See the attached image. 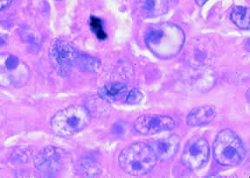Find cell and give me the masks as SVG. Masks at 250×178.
<instances>
[{
    "instance_id": "ac0fdd59",
    "label": "cell",
    "mask_w": 250,
    "mask_h": 178,
    "mask_svg": "<svg viewBox=\"0 0 250 178\" xmlns=\"http://www.w3.org/2000/svg\"><path fill=\"white\" fill-rule=\"evenodd\" d=\"M137 7L145 13H152L156 8V0H137Z\"/></svg>"
},
{
    "instance_id": "d6986e66",
    "label": "cell",
    "mask_w": 250,
    "mask_h": 178,
    "mask_svg": "<svg viewBox=\"0 0 250 178\" xmlns=\"http://www.w3.org/2000/svg\"><path fill=\"white\" fill-rule=\"evenodd\" d=\"M15 161H19V162H22V163H26L29 162L30 159L32 156V151L29 149H25V150H21L19 153H15Z\"/></svg>"
},
{
    "instance_id": "8992f818",
    "label": "cell",
    "mask_w": 250,
    "mask_h": 178,
    "mask_svg": "<svg viewBox=\"0 0 250 178\" xmlns=\"http://www.w3.org/2000/svg\"><path fill=\"white\" fill-rule=\"evenodd\" d=\"M78 53V50L69 42L62 39L56 40L49 50L50 58L55 69L62 77L70 75L73 66L77 63Z\"/></svg>"
},
{
    "instance_id": "8fae6325",
    "label": "cell",
    "mask_w": 250,
    "mask_h": 178,
    "mask_svg": "<svg viewBox=\"0 0 250 178\" xmlns=\"http://www.w3.org/2000/svg\"><path fill=\"white\" fill-rule=\"evenodd\" d=\"M217 116L216 109L212 105H203L192 109L186 117V123L191 127H200L209 124Z\"/></svg>"
},
{
    "instance_id": "52a82bcc",
    "label": "cell",
    "mask_w": 250,
    "mask_h": 178,
    "mask_svg": "<svg viewBox=\"0 0 250 178\" xmlns=\"http://www.w3.org/2000/svg\"><path fill=\"white\" fill-rule=\"evenodd\" d=\"M70 156L68 152L57 146H46L36 156V169L43 173L61 171L67 166Z\"/></svg>"
},
{
    "instance_id": "6da1fadb",
    "label": "cell",
    "mask_w": 250,
    "mask_h": 178,
    "mask_svg": "<svg viewBox=\"0 0 250 178\" xmlns=\"http://www.w3.org/2000/svg\"><path fill=\"white\" fill-rule=\"evenodd\" d=\"M184 42V31L174 23L153 25L145 35V44L148 50L161 59L175 58L183 49Z\"/></svg>"
},
{
    "instance_id": "4fadbf2b",
    "label": "cell",
    "mask_w": 250,
    "mask_h": 178,
    "mask_svg": "<svg viewBox=\"0 0 250 178\" xmlns=\"http://www.w3.org/2000/svg\"><path fill=\"white\" fill-rule=\"evenodd\" d=\"M230 20L242 30H250V9L244 6H234L231 11Z\"/></svg>"
},
{
    "instance_id": "7c38bea8",
    "label": "cell",
    "mask_w": 250,
    "mask_h": 178,
    "mask_svg": "<svg viewBox=\"0 0 250 178\" xmlns=\"http://www.w3.org/2000/svg\"><path fill=\"white\" fill-rule=\"evenodd\" d=\"M127 92V86L123 83H112L102 87L98 91V96L103 100L115 102L121 99Z\"/></svg>"
},
{
    "instance_id": "2e32d148",
    "label": "cell",
    "mask_w": 250,
    "mask_h": 178,
    "mask_svg": "<svg viewBox=\"0 0 250 178\" xmlns=\"http://www.w3.org/2000/svg\"><path fill=\"white\" fill-rule=\"evenodd\" d=\"M90 25L91 30L99 40H104L107 39V34L104 30V23L100 19L92 16L90 18Z\"/></svg>"
},
{
    "instance_id": "3957f363",
    "label": "cell",
    "mask_w": 250,
    "mask_h": 178,
    "mask_svg": "<svg viewBox=\"0 0 250 178\" xmlns=\"http://www.w3.org/2000/svg\"><path fill=\"white\" fill-rule=\"evenodd\" d=\"M213 154L216 163L222 166H237L247 155L246 148L238 135L229 129L219 132L213 143Z\"/></svg>"
},
{
    "instance_id": "5bb4252c",
    "label": "cell",
    "mask_w": 250,
    "mask_h": 178,
    "mask_svg": "<svg viewBox=\"0 0 250 178\" xmlns=\"http://www.w3.org/2000/svg\"><path fill=\"white\" fill-rule=\"evenodd\" d=\"M78 173L85 178H97L102 173L100 163L91 159L80 160L78 165Z\"/></svg>"
},
{
    "instance_id": "ffe728a7",
    "label": "cell",
    "mask_w": 250,
    "mask_h": 178,
    "mask_svg": "<svg viewBox=\"0 0 250 178\" xmlns=\"http://www.w3.org/2000/svg\"><path fill=\"white\" fill-rule=\"evenodd\" d=\"M126 129H127V126H126L125 123L122 122V121H118L116 124H114L113 127H112V132H113V134L117 135V136H120V135H125Z\"/></svg>"
},
{
    "instance_id": "44dd1931",
    "label": "cell",
    "mask_w": 250,
    "mask_h": 178,
    "mask_svg": "<svg viewBox=\"0 0 250 178\" xmlns=\"http://www.w3.org/2000/svg\"><path fill=\"white\" fill-rule=\"evenodd\" d=\"M15 0H0V11L7 9Z\"/></svg>"
},
{
    "instance_id": "ba28073f",
    "label": "cell",
    "mask_w": 250,
    "mask_h": 178,
    "mask_svg": "<svg viewBox=\"0 0 250 178\" xmlns=\"http://www.w3.org/2000/svg\"><path fill=\"white\" fill-rule=\"evenodd\" d=\"M209 158V144L205 138L189 140L184 148L181 162L184 166L196 171L205 166Z\"/></svg>"
},
{
    "instance_id": "30bf717a",
    "label": "cell",
    "mask_w": 250,
    "mask_h": 178,
    "mask_svg": "<svg viewBox=\"0 0 250 178\" xmlns=\"http://www.w3.org/2000/svg\"><path fill=\"white\" fill-rule=\"evenodd\" d=\"M180 143L181 139L178 135H170L156 140L151 148L157 160L167 161L176 156L179 150Z\"/></svg>"
},
{
    "instance_id": "277c9868",
    "label": "cell",
    "mask_w": 250,
    "mask_h": 178,
    "mask_svg": "<svg viewBox=\"0 0 250 178\" xmlns=\"http://www.w3.org/2000/svg\"><path fill=\"white\" fill-rule=\"evenodd\" d=\"M90 122V113L85 107L72 105L62 109L52 116L51 131L54 135L68 138L82 132Z\"/></svg>"
},
{
    "instance_id": "9a60e30c",
    "label": "cell",
    "mask_w": 250,
    "mask_h": 178,
    "mask_svg": "<svg viewBox=\"0 0 250 178\" xmlns=\"http://www.w3.org/2000/svg\"><path fill=\"white\" fill-rule=\"evenodd\" d=\"M76 65H78L83 70L88 72H97L101 67V61L92 56L78 51Z\"/></svg>"
},
{
    "instance_id": "7402d4cb",
    "label": "cell",
    "mask_w": 250,
    "mask_h": 178,
    "mask_svg": "<svg viewBox=\"0 0 250 178\" xmlns=\"http://www.w3.org/2000/svg\"><path fill=\"white\" fill-rule=\"evenodd\" d=\"M208 1V0H195V3H196V4H197L198 6H200V7H203V5L206 4Z\"/></svg>"
},
{
    "instance_id": "603a6c76",
    "label": "cell",
    "mask_w": 250,
    "mask_h": 178,
    "mask_svg": "<svg viewBox=\"0 0 250 178\" xmlns=\"http://www.w3.org/2000/svg\"><path fill=\"white\" fill-rule=\"evenodd\" d=\"M57 1H61V0H57Z\"/></svg>"
},
{
    "instance_id": "e0dca14e",
    "label": "cell",
    "mask_w": 250,
    "mask_h": 178,
    "mask_svg": "<svg viewBox=\"0 0 250 178\" xmlns=\"http://www.w3.org/2000/svg\"><path fill=\"white\" fill-rule=\"evenodd\" d=\"M125 97H126L125 103L127 105H139L143 100L144 95L140 89H137V88H133L132 89L129 90V92L127 93Z\"/></svg>"
},
{
    "instance_id": "7a4b0ae2",
    "label": "cell",
    "mask_w": 250,
    "mask_h": 178,
    "mask_svg": "<svg viewBox=\"0 0 250 178\" xmlns=\"http://www.w3.org/2000/svg\"><path fill=\"white\" fill-rule=\"evenodd\" d=\"M118 162L122 170L127 174L141 177L152 171L157 158L151 146L138 142L125 148L119 155Z\"/></svg>"
},
{
    "instance_id": "9c48e42d",
    "label": "cell",
    "mask_w": 250,
    "mask_h": 178,
    "mask_svg": "<svg viewBox=\"0 0 250 178\" xmlns=\"http://www.w3.org/2000/svg\"><path fill=\"white\" fill-rule=\"evenodd\" d=\"M175 124V120L167 115H143L135 121L134 130L140 135H155L170 131Z\"/></svg>"
},
{
    "instance_id": "5b68a950",
    "label": "cell",
    "mask_w": 250,
    "mask_h": 178,
    "mask_svg": "<svg viewBox=\"0 0 250 178\" xmlns=\"http://www.w3.org/2000/svg\"><path fill=\"white\" fill-rule=\"evenodd\" d=\"M31 77L30 69L15 55L0 53V86L21 87Z\"/></svg>"
}]
</instances>
